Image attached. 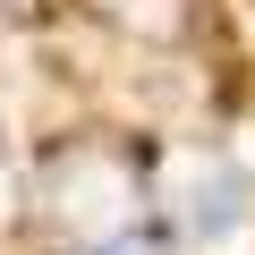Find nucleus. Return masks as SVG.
<instances>
[{"label": "nucleus", "instance_id": "f257e3e1", "mask_svg": "<svg viewBox=\"0 0 255 255\" xmlns=\"http://www.w3.org/2000/svg\"><path fill=\"white\" fill-rule=\"evenodd\" d=\"M170 230H179L187 255H230V247H247V238H255V196H247V179H238L230 162H213V153H187V162L170 170Z\"/></svg>", "mask_w": 255, "mask_h": 255}, {"label": "nucleus", "instance_id": "f03ea898", "mask_svg": "<svg viewBox=\"0 0 255 255\" xmlns=\"http://www.w3.org/2000/svg\"><path fill=\"white\" fill-rule=\"evenodd\" d=\"M60 196H68V204H51V213H60V230L85 238V255L136 247V221H145V213H136V196H128V179H119L111 162H68Z\"/></svg>", "mask_w": 255, "mask_h": 255}, {"label": "nucleus", "instance_id": "7ed1b4c3", "mask_svg": "<svg viewBox=\"0 0 255 255\" xmlns=\"http://www.w3.org/2000/svg\"><path fill=\"white\" fill-rule=\"evenodd\" d=\"M0 221H9V162H0Z\"/></svg>", "mask_w": 255, "mask_h": 255}]
</instances>
